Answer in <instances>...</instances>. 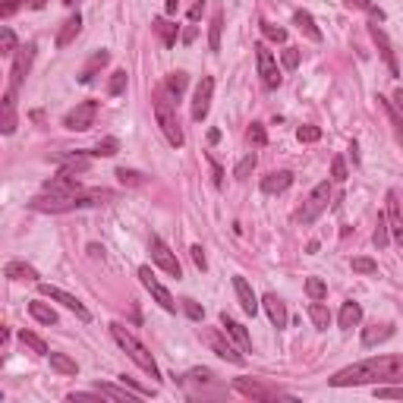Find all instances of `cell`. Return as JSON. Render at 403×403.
<instances>
[{"mask_svg": "<svg viewBox=\"0 0 403 403\" xmlns=\"http://www.w3.org/2000/svg\"><path fill=\"white\" fill-rule=\"evenodd\" d=\"M32 60H35V45H25L19 47V54L13 57V69H10V89L7 91H19V85H23V79L29 76V67H32Z\"/></svg>", "mask_w": 403, "mask_h": 403, "instance_id": "obj_13", "label": "cell"}, {"mask_svg": "<svg viewBox=\"0 0 403 403\" xmlns=\"http://www.w3.org/2000/svg\"><path fill=\"white\" fill-rule=\"evenodd\" d=\"M3 274H7L10 281H25V284H38V271L32 268V265H25V261H19V259L7 261Z\"/></svg>", "mask_w": 403, "mask_h": 403, "instance_id": "obj_23", "label": "cell"}, {"mask_svg": "<svg viewBox=\"0 0 403 403\" xmlns=\"http://www.w3.org/2000/svg\"><path fill=\"white\" fill-rule=\"evenodd\" d=\"M151 29L161 35V41H164V47H173L177 45V25L171 23V19H164V16H157L155 23H151Z\"/></svg>", "mask_w": 403, "mask_h": 403, "instance_id": "obj_30", "label": "cell"}, {"mask_svg": "<svg viewBox=\"0 0 403 403\" xmlns=\"http://www.w3.org/2000/svg\"><path fill=\"white\" fill-rule=\"evenodd\" d=\"M372 243L378 249H384L391 243V230H388V217L378 215V221H375V233H372Z\"/></svg>", "mask_w": 403, "mask_h": 403, "instance_id": "obj_36", "label": "cell"}, {"mask_svg": "<svg viewBox=\"0 0 403 403\" xmlns=\"http://www.w3.org/2000/svg\"><path fill=\"white\" fill-rule=\"evenodd\" d=\"M394 337V325H388V321H375V325H369V328H362V347H375V344H384V340H391Z\"/></svg>", "mask_w": 403, "mask_h": 403, "instance_id": "obj_22", "label": "cell"}, {"mask_svg": "<svg viewBox=\"0 0 403 403\" xmlns=\"http://www.w3.org/2000/svg\"><path fill=\"white\" fill-rule=\"evenodd\" d=\"M233 388L243 397H249V400H293V394L274 388V384H265V381H255V378H237Z\"/></svg>", "mask_w": 403, "mask_h": 403, "instance_id": "obj_6", "label": "cell"}, {"mask_svg": "<svg viewBox=\"0 0 403 403\" xmlns=\"http://www.w3.org/2000/svg\"><path fill=\"white\" fill-rule=\"evenodd\" d=\"M309 318H312V325L318 331H325L331 325V312H328V306H321V303H315L312 299V306H309Z\"/></svg>", "mask_w": 403, "mask_h": 403, "instance_id": "obj_35", "label": "cell"}, {"mask_svg": "<svg viewBox=\"0 0 403 403\" xmlns=\"http://www.w3.org/2000/svg\"><path fill=\"white\" fill-rule=\"evenodd\" d=\"M290 183H293L290 171H274V173H268V177H261V193L265 195H281V193L290 189Z\"/></svg>", "mask_w": 403, "mask_h": 403, "instance_id": "obj_19", "label": "cell"}, {"mask_svg": "<svg viewBox=\"0 0 403 403\" xmlns=\"http://www.w3.org/2000/svg\"><path fill=\"white\" fill-rule=\"evenodd\" d=\"M306 293H309V299L321 303V299L328 296V284H325L321 277H309V281H306Z\"/></svg>", "mask_w": 403, "mask_h": 403, "instance_id": "obj_38", "label": "cell"}, {"mask_svg": "<svg viewBox=\"0 0 403 403\" xmlns=\"http://www.w3.org/2000/svg\"><path fill=\"white\" fill-rule=\"evenodd\" d=\"M199 337H202V344H208L211 350L217 353V356L227 359V362H233V366H243V362H246V356H243V353H239L237 347L227 340L224 328H221V331H217V328H202Z\"/></svg>", "mask_w": 403, "mask_h": 403, "instance_id": "obj_5", "label": "cell"}, {"mask_svg": "<svg viewBox=\"0 0 403 403\" xmlns=\"http://www.w3.org/2000/svg\"><path fill=\"white\" fill-rule=\"evenodd\" d=\"M221 328H224V334L230 337V340H233V344H237L243 353H252V337H249V331L243 328L237 318H230L227 312H221Z\"/></svg>", "mask_w": 403, "mask_h": 403, "instance_id": "obj_16", "label": "cell"}, {"mask_svg": "<svg viewBox=\"0 0 403 403\" xmlns=\"http://www.w3.org/2000/svg\"><path fill=\"white\" fill-rule=\"evenodd\" d=\"M193 261H195V265H199L202 271L208 268V261H205V249H202V246H193Z\"/></svg>", "mask_w": 403, "mask_h": 403, "instance_id": "obj_55", "label": "cell"}, {"mask_svg": "<svg viewBox=\"0 0 403 403\" xmlns=\"http://www.w3.org/2000/svg\"><path fill=\"white\" fill-rule=\"evenodd\" d=\"M111 337H113V340H117V347H120V350L127 353V356L133 359L135 366L142 369V372H149L151 378H161V369H157L155 356H151V353L145 350V347L139 344V340H135V337L129 334L127 328H123V325H117V321H113V325H111Z\"/></svg>", "mask_w": 403, "mask_h": 403, "instance_id": "obj_4", "label": "cell"}, {"mask_svg": "<svg viewBox=\"0 0 403 403\" xmlns=\"http://www.w3.org/2000/svg\"><path fill=\"white\" fill-rule=\"evenodd\" d=\"M51 369L60 375H79V366H76V359H69L67 353H51Z\"/></svg>", "mask_w": 403, "mask_h": 403, "instance_id": "obj_31", "label": "cell"}, {"mask_svg": "<svg viewBox=\"0 0 403 403\" xmlns=\"http://www.w3.org/2000/svg\"><path fill=\"white\" fill-rule=\"evenodd\" d=\"M193 38H195V25H189V29L183 32V41H186V45H189V41H193Z\"/></svg>", "mask_w": 403, "mask_h": 403, "instance_id": "obj_60", "label": "cell"}, {"mask_svg": "<svg viewBox=\"0 0 403 403\" xmlns=\"http://www.w3.org/2000/svg\"><path fill=\"white\" fill-rule=\"evenodd\" d=\"M149 252H151V261H155L161 271H167V274L177 277V281L183 277V268H179L177 255L171 252V246H167L161 237H151V239H149Z\"/></svg>", "mask_w": 403, "mask_h": 403, "instance_id": "obj_8", "label": "cell"}, {"mask_svg": "<svg viewBox=\"0 0 403 403\" xmlns=\"http://www.w3.org/2000/svg\"><path fill=\"white\" fill-rule=\"evenodd\" d=\"M331 388H359V384H403V356H375L340 369L328 378Z\"/></svg>", "mask_w": 403, "mask_h": 403, "instance_id": "obj_1", "label": "cell"}, {"mask_svg": "<svg viewBox=\"0 0 403 403\" xmlns=\"http://www.w3.org/2000/svg\"><path fill=\"white\" fill-rule=\"evenodd\" d=\"M151 105H155V117H157V127H161L164 139L173 145V149H183L186 135H183V127H179V117H177V107H173V98L167 95V89H157Z\"/></svg>", "mask_w": 403, "mask_h": 403, "instance_id": "obj_3", "label": "cell"}, {"mask_svg": "<svg viewBox=\"0 0 403 403\" xmlns=\"http://www.w3.org/2000/svg\"><path fill=\"white\" fill-rule=\"evenodd\" d=\"M246 139L255 145V149H261V145H268V133H265V127H261V123H252V127L246 129Z\"/></svg>", "mask_w": 403, "mask_h": 403, "instance_id": "obj_40", "label": "cell"}, {"mask_svg": "<svg viewBox=\"0 0 403 403\" xmlns=\"http://www.w3.org/2000/svg\"><path fill=\"white\" fill-rule=\"evenodd\" d=\"M139 281H142V287L151 293V296H155V303H157L161 309H164V312H177V303H173L171 290H167V287L161 284V281H157L155 271H151L149 265H142V268H139Z\"/></svg>", "mask_w": 403, "mask_h": 403, "instance_id": "obj_9", "label": "cell"}, {"mask_svg": "<svg viewBox=\"0 0 403 403\" xmlns=\"http://www.w3.org/2000/svg\"><path fill=\"white\" fill-rule=\"evenodd\" d=\"M98 397H105V394H101V391H95V394H69L67 400L76 403V400H98Z\"/></svg>", "mask_w": 403, "mask_h": 403, "instance_id": "obj_57", "label": "cell"}, {"mask_svg": "<svg viewBox=\"0 0 403 403\" xmlns=\"http://www.w3.org/2000/svg\"><path fill=\"white\" fill-rule=\"evenodd\" d=\"M29 315L35 321H41V325H57V312L47 303H41V299H32L29 303Z\"/></svg>", "mask_w": 403, "mask_h": 403, "instance_id": "obj_29", "label": "cell"}, {"mask_svg": "<svg viewBox=\"0 0 403 403\" xmlns=\"http://www.w3.org/2000/svg\"><path fill=\"white\" fill-rule=\"evenodd\" d=\"M211 95H215V79H211V76H202L199 85H195V95H193V120L195 123H202V120L208 117Z\"/></svg>", "mask_w": 403, "mask_h": 403, "instance_id": "obj_12", "label": "cell"}, {"mask_svg": "<svg viewBox=\"0 0 403 403\" xmlns=\"http://www.w3.org/2000/svg\"><path fill=\"white\" fill-rule=\"evenodd\" d=\"M3 120H0V129H3V133H13L16 129V95L13 91H7V95H3Z\"/></svg>", "mask_w": 403, "mask_h": 403, "instance_id": "obj_28", "label": "cell"}, {"mask_svg": "<svg viewBox=\"0 0 403 403\" xmlns=\"http://www.w3.org/2000/svg\"><path fill=\"white\" fill-rule=\"evenodd\" d=\"M337 321H340V328L344 331H350V328H356L359 321H362V306H359V303H344V306H340V315H337Z\"/></svg>", "mask_w": 403, "mask_h": 403, "instance_id": "obj_26", "label": "cell"}, {"mask_svg": "<svg viewBox=\"0 0 403 403\" xmlns=\"http://www.w3.org/2000/svg\"><path fill=\"white\" fill-rule=\"evenodd\" d=\"M252 171H255V155H246V157H243V161H239V164H237V171H233V177H237V179H246Z\"/></svg>", "mask_w": 403, "mask_h": 403, "instance_id": "obj_45", "label": "cell"}, {"mask_svg": "<svg viewBox=\"0 0 403 403\" xmlns=\"http://www.w3.org/2000/svg\"><path fill=\"white\" fill-rule=\"evenodd\" d=\"M79 189H83L79 177H73L67 171H60L57 177L45 179V193H51V195H69V193H79Z\"/></svg>", "mask_w": 403, "mask_h": 403, "instance_id": "obj_18", "label": "cell"}, {"mask_svg": "<svg viewBox=\"0 0 403 403\" xmlns=\"http://www.w3.org/2000/svg\"><path fill=\"white\" fill-rule=\"evenodd\" d=\"M202 13H205V0H195V3H193V10H189V19L195 23V19H199Z\"/></svg>", "mask_w": 403, "mask_h": 403, "instance_id": "obj_56", "label": "cell"}, {"mask_svg": "<svg viewBox=\"0 0 403 403\" xmlns=\"http://www.w3.org/2000/svg\"><path fill=\"white\" fill-rule=\"evenodd\" d=\"M45 3H47V0H32V7H35V10H45Z\"/></svg>", "mask_w": 403, "mask_h": 403, "instance_id": "obj_61", "label": "cell"}, {"mask_svg": "<svg viewBox=\"0 0 403 403\" xmlns=\"http://www.w3.org/2000/svg\"><path fill=\"white\" fill-rule=\"evenodd\" d=\"M281 60H284V67H287V69H296V67H299V51H296V47H284Z\"/></svg>", "mask_w": 403, "mask_h": 403, "instance_id": "obj_50", "label": "cell"}, {"mask_svg": "<svg viewBox=\"0 0 403 403\" xmlns=\"http://www.w3.org/2000/svg\"><path fill=\"white\" fill-rule=\"evenodd\" d=\"M0 54H3V57H13L16 54V35H13V29H7V25L0 29Z\"/></svg>", "mask_w": 403, "mask_h": 403, "instance_id": "obj_39", "label": "cell"}, {"mask_svg": "<svg viewBox=\"0 0 403 403\" xmlns=\"http://www.w3.org/2000/svg\"><path fill=\"white\" fill-rule=\"evenodd\" d=\"M233 290H237V299H239V306H243V312L246 315L259 312V299H255V293H252L246 277H233Z\"/></svg>", "mask_w": 403, "mask_h": 403, "instance_id": "obj_21", "label": "cell"}, {"mask_svg": "<svg viewBox=\"0 0 403 403\" xmlns=\"http://www.w3.org/2000/svg\"><path fill=\"white\" fill-rule=\"evenodd\" d=\"M353 271H356V274H375L378 265H375L372 259H353Z\"/></svg>", "mask_w": 403, "mask_h": 403, "instance_id": "obj_49", "label": "cell"}, {"mask_svg": "<svg viewBox=\"0 0 403 403\" xmlns=\"http://www.w3.org/2000/svg\"><path fill=\"white\" fill-rule=\"evenodd\" d=\"M117 179L123 183V186H142L145 183V177L139 171H127V167H120L117 171Z\"/></svg>", "mask_w": 403, "mask_h": 403, "instance_id": "obj_41", "label": "cell"}, {"mask_svg": "<svg viewBox=\"0 0 403 403\" xmlns=\"http://www.w3.org/2000/svg\"><path fill=\"white\" fill-rule=\"evenodd\" d=\"M221 29H224V13L215 10V16H211V32H208V47L211 51H221Z\"/></svg>", "mask_w": 403, "mask_h": 403, "instance_id": "obj_34", "label": "cell"}, {"mask_svg": "<svg viewBox=\"0 0 403 403\" xmlns=\"http://www.w3.org/2000/svg\"><path fill=\"white\" fill-rule=\"evenodd\" d=\"M107 60H111V54H107V51H95V54H91V60L85 63V67H83V73H79V83H83V85H89L91 79H95V73H98L101 67H105Z\"/></svg>", "mask_w": 403, "mask_h": 403, "instance_id": "obj_27", "label": "cell"}, {"mask_svg": "<svg viewBox=\"0 0 403 403\" xmlns=\"http://www.w3.org/2000/svg\"><path fill=\"white\" fill-rule=\"evenodd\" d=\"M261 32L271 38V41H277V45H284L287 41V32L281 29V25H271V23H261Z\"/></svg>", "mask_w": 403, "mask_h": 403, "instance_id": "obj_47", "label": "cell"}, {"mask_svg": "<svg viewBox=\"0 0 403 403\" xmlns=\"http://www.w3.org/2000/svg\"><path fill=\"white\" fill-rule=\"evenodd\" d=\"M369 35H372V41L378 45V51H381V60L388 63V69H391V76H400V67H397V57H394V45H391V38L384 35V29L378 25V19H372L369 23Z\"/></svg>", "mask_w": 403, "mask_h": 403, "instance_id": "obj_15", "label": "cell"}, {"mask_svg": "<svg viewBox=\"0 0 403 403\" xmlns=\"http://www.w3.org/2000/svg\"><path fill=\"white\" fill-rule=\"evenodd\" d=\"M23 3H25V0H3V3H0V16H3V19H10L16 10L23 7Z\"/></svg>", "mask_w": 403, "mask_h": 403, "instance_id": "obj_52", "label": "cell"}, {"mask_svg": "<svg viewBox=\"0 0 403 403\" xmlns=\"http://www.w3.org/2000/svg\"><path fill=\"white\" fill-rule=\"evenodd\" d=\"M261 306H265V312H268V318H271L274 328H287V306H284V299L277 296V293H265Z\"/></svg>", "mask_w": 403, "mask_h": 403, "instance_id": "obj_20", "label": "cell"}, {"mask_svg": "<svg viewBox=\"0 0 403 403\" xmlns=\"http://www.w3.org/2000/svg\"><path fill=\"white\" fill-rule=\"evenodd\" d=\"M186 83H189V76L183 73V69H177V73H171V76H167V83H164L167 95H171V98H179V95H183V91H186Z\"/></svg>", "mask_w": 403, "mask_h": 403, "instance_id": "obj_33", "label": "cell"}, {"mask_svg": "<svg viewBox=\"0 0 403 403\" xmlns=\"http://www.w3.org/2000/svg\"><path fill=\"white\" fill-rule=\"evenodd\" d=\"M331 179H334V183H344V179H347V161L340 155L331 161Z\"/></svg>", "mask_w": 403, "mask_h": 403, "instance_id": "obj_46", "label": "cell"}, {"mask_svg": "<svg viewBox=\"0 0 403 403\" xmlns=\"http://www.w3.org/2000/svg\"><path fill=\"white\" fill-rule=\"evenodd\" d=\"M394 107H397V113L403 117V89H397V91H394Z\"/></svg>", "mask_w": 403, "mask_h": 403, "instance_id": "obj_58", "label": "cell"}, {"mask_svg": "<svg viewBox=\"0 0 403 403\" xmlns=\"http://www.w3.org/2000/svg\"><path fill=\"white\" fill-rule=\"evenodd\" d=\"M375 394L384 397V400H391V397H394V400H403V384H397V388H378V384H375Z\"/></svg>", "mask_w": 403, "mask_h": 403, "instance_id": "obj_51", "label": "cell"}, {"mask_svg": "<svg viewBox=\"0 0 403 403\" xmlns=\"http://www.w3.org/2000/svg\"><path fill=\"white\" fill-rule=\"evenodd\" d=\"M117 149H120L117 139H105V142H98V149L89 151V155L91 157H113V155H117Z\"/></svg>", "mask_w": 403, "mask_h": 403, "instance_id": "obj_42", "label": "cell"}, {"mask_svg": "<svg viewBox=\"0 0 403 403\" xmlns=\"http://www.w3.org/2000/svg\"><path fill=\"white\" fill-rule=\"evenodd\" d=\"M328 202H331V183L325 179V183H318V186L309 193V199L303 202V208L296 211V221L299 224H312L315 217L328 208Z\"/></svg>", "mask_w": 403, "mask_h": 403, "instance_id": "obj_7", "label": "cell"}, {"mask_svg": "<svg viewBox=\"0 0 403 403\" xmlns=\"http://www.w3.org/2000/svg\"><path fill=\"white\" fill-rule=\"evenodd\" d=\"M384 217H388V230L394 237V243L403 246V211H400V199H397L394 189L388 193V211H384Z\"/></svg>", "mask_w": 403, "mask_h": 403, "instance_id": "obj_17", "label": "cell"}, {"mask_svg": "<svg viewBox=\"0 0 403 403\" xmlns=\"http://www.w3.org/2000/svg\"><path fill=\"white\" fill-rule=\"evenodd\" d=\"M164 10H167V16H173L179 10V0H164Z\"/></svg>", "mask_w": 403, "mask_h": 403, "instance_id": "obj_59", "label": "cell"}, {"mask_svg": "<svg viewBox=\"0 0 403 403\" xmlns=\"http://www.w3.org/2000/svg\"><path fill=\"white\" fill-rule=\"evenodd\" d=\"M296 139H299V142H318V139H321V129L318 127H299L296 129Z\"/></svg>", "mask_w": 403, "mask_h": 403, "instance_id": "obj_48", "label": "cell"}, {"mask_svg": "<svg viewBox=\"0 0 403 403\" xmlns=\"http://www.w3.org/2000/svg\"><path fill=\"white\" fill-rule=\"evenodd\" d=\"M19 340H23L32 353H38V356H51V353H47V344L38 334H32V331H19Z\"/></svg>", "mask_w": 403, "mask_h": 403, "instance_id": "obj_37", "label": "cell"}, {"mask_svg": "<svg viewBox=\"0 0 403 403\" xmlns=\"http://www.w3.org/2000/svg\"><path fill=\"white\" fill-rule=\"evenodd\" d=\"M38 290H41V296L54 299V303H60V306H63V309H69V312H76V318H79V321H91V312L83 306V303H79V299L73 296V293L60 290V287H51V284H38Z\"/></svg>", "mask_w": 403, "mask_h": 403, "instance_id": "obj_11", "label": "cell"}, {"mask_svg": "<svg viewBox=\"0 0 403 403\" xmlns=\"http://www.w3.org/2000/svg\"><path fill=\"white\" fill-rule=\"evenodd\" d=\"M79 32H83V16L76 13V16H69L67 23H63V29H60V35H57V47H60V51L73 45Z\"/></svg>", "mask_w": 403, "mask_h": 403, "instance_id": "obj_24", "label": "cell"}, {"mask_svg": "<svg viewBox=\"0 0 403 403\" xmlns=\"http://www.w3.org/2000/svg\"><path fill=\"white\" fill-rule=\"evenodd\" d=\"M63 3H67V7H73V3H79V0H63Z\"/></svg>", "mask_w": 403, "mask_h": 403, "instance_id": "obj_62", "label": "cell"}, {"mask_svg": "<svg viewBox=\"0 0 403 403\" xmlns=\"http://www.w3.org/2000/svg\"><path fill=\"white\" fill-rule=\"evenodd\" d=\"M183 309H186V315L193 321H202V315H205V312H202V306H199V303H193V299H183Z\"/></svg>", "mask_w": 403, "mask_h": 403, "instance_id": "obj_53", "label": "cell"}, {"mask_svg": "<svg viewBox=\"0 0 403 403\" xmlns=\"http://www.w3.org/2000/svg\"><path fill=\"white\" fill-rule=\"evenodd\" d=\"M107 91H111V95H123V91H127V69H117V73L111 76Z\"/></svg>", "mask_w": 403, "mask_h": 403, "instance_id": "obj_43", "label": "cell"}, {"mask_svg": "<svg viewBox=\"0 0 403 403\" xmlns=\"http://www.w3.org/2000/svg\"><path fill=\"white\" fill-rule=\"evenodd\" d=\"M113 193L111 189H79V193L69 195H38L29 202L32 211H45V215H67V211H79V208H95V205H105L111 202Z\"/></svg>", "mask_w": 403, "mask_h": 403, "instance_id": "obj_2", "label": "cell"}, {"mask_svg": "<svg viewBox=\"0 0 403 403\" xmlns=\"http://www.w3.org/2000/svg\"><path fill=\"white\" fill-rule=\"evenodd\" d=\"M95 391H101V394H105L107 400H117V403H133V394L127 391V384H123V388H117V384H101V381H98V384H95Z\"/></svg>", "mask_w": 403, "mask_h": 403, "instance_id": "obj_32", "label": "cell"}, {"mask_svg": "<svg viewBox=\"0 0 403 403\" xmlns=\"http://www.w3.org/2000/svg\"><path fill=\"white\" fill-rule=\"evenodd\" d=\"M208 164H211V173H215V186H224V171H221V164H217L211 155H208Z\"/></svg>", "mask_w": 403, "mask_h": 403, "instance_id": "obj_54", "label": "cell"}, {"mask_svg": "<svg viewBox=\"0 0 403 403\" xmlns=\"http://www.w3.org/2000/svg\"><path fill=\"white\" fill-rule=\"evenodd\" d=\"M120 384H127V388L133 391L135 397H151V394H155V391H151V388H142V384H139V381H135V378H129V375H120Z\"/></svg>", "mask_w": 403, "mask_h": 403, "instance_id": "obj_44", "label": "cell"}, {"mask_svg": "<svg viewBox=\"0 0 403 403\" xmlns=\"http://www.w3.org/2000/svg\"><path fill=\"white\" fill-rule=\"evenodd\" d=\"M95 117H98V101H83V105H76L63 117V127L73 129V133H85V129L95 127Z\"/></svg>", "mask_w": 403, "mask_h": 403, "instance_id": "obj_10", "label": "cell"}, {"mask_svg": "<svg viewBox=\"0 0 403 403\" xmlns=\"http://www.w3.org/2000/svg\"><path fill=\"white\" fill-rule=\"evenodd\" d=\"M255 57H259V76H261V83H265V89H277L281 85V69L274 63V54L265 45H255Z\"/></svg>", "mask_w": 403, "mask_h": 403, "instance_id": "obj_14", "label": "cell"}, {"mask_svg": "<svg viewBox=\"0 0 403 403\" xmlns=\"http://www.w3.org/2000/svg\"><path fill=\"white\" fill-rule=\"evenodd\" d=\"M293 23L299 25V32H306L309 41H321V29L315 25V19H312L309 10H296V13H293Z\"/></svg>", "mask_w": 403, "mask_h": 403, "instance_id": "obj_25", "label": "cell"}]
</instances>
